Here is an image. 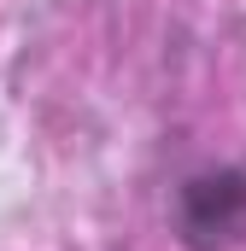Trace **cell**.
Returning <instances> with one entry per match:
<instances>
[{"instance_id": "cell-1", "label": "cell", "mask_w": 246, "mask_h": 251, "mask_svg": "<svg viewBox=\"0 0 246 251\" xmlns=\"http://www.w3.org/2000/svg\"><path fill=\"white\" fill-rule=\"evenodd\" d=\"M182 251H229L246 240V164H205L176 187Z\"/></svg>"}]
</instances>
